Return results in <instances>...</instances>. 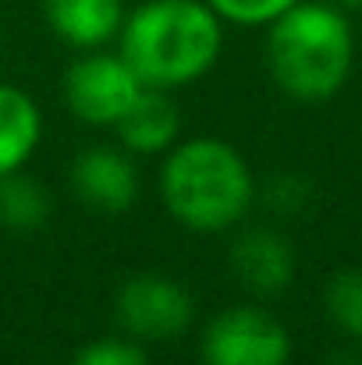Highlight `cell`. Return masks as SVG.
<instances>
[{
	"mask_svg": "<svg viewBox=\"0 0 362 365\" xmlns=\"http://www.w3.org/2000/svg\"><path fill=\"white\" fill-rule=\"evenodd\" d=\"M356 32L345 7L298 0L266 25V68L277 89L298 103H323L348 82Z\"/></svg>",
	"mask_w": 362,
	"mask_h": 365,
	"instance_id": "3",
	"label": "cell"
},
{
	"mask_svg": "<svg viewBox=\"0 0 362 365\" xmlns=\"http://www.w3.org/2000/svg\"><path fill=\"white\" fill-rule=\"evenodd\" d=\"M224 21L206 0H142L124 14L118 53L146 89H185L213 71Z\"/></svg>",
	"mask_w": 362,
	"mask_h": 365,
	"instance_id": "1",
	"label": "cell"
},
{
	"mask_svg": "<svg viewBox=\"0 0 362 365\" xmlns=\"http://www.w3.org/2000/svg\"><path fill=\"white\" fill-rule=\"evenodd\" d=\"M114 319L121 334L142 341V344H160L174 341L192 330L196 323V298L192 291L164 273H135L118 287L114 298Z\"/></svg>",
	"mask_w": 362,
	"mask_h": 365,
	"instance_id": "5",
	"label": "cell"
},
{
	"mask_svg": "<svg viewBox=\"0 0 362 365\" xmlns=\"http://www.w3.org/2000/svg\"><path fill=\"white\" fill-rule=\"evenodd\" d=\"M323 309L331 323L362 344V269H341L323 291Z\"/></svg>",
	"mask_w": 362,
	"mask_h": 365,
	"instance_id": "13",
	"label": "cell"
},
{
	"mask_svg": "<svg viewBox=\"0 0 362 365\" xmlns=\"http://www.w3.org/2000/svg\"><path fill=\"white\" fill-rule=\"evenodd\" d=\"M231 273L252 294H277L295 280V248L270 227H248L231 242Z\"/></svg>",
	"mask_w": 362,
	"mask_h": 365,
	"instance_id": "8",
	"label": "cell"
},
{
	"mask_svg": "<svg viewBox=\"0 0 362 365\" xmlns=\"http://www.w3.org/2000/svg\"><path fill=\"white\" fill-rule=\"evenodd\" d=\"M338 7H362V0H334Z\"/></svg>",
	"mask_w": 362,
	"mask_h": 365,
	"instance_id": "18",
	"label": "cell"
},
{
	"mask_svg": "<svg viewBox=\"0 0 362 365\" xmlns=\"http://www.w3.org/2000/svg\"><path fill=\"white\" fill-rule=\"evenodd\" d=\"M266 202L277 213H298L309 202V181H302L298 174H281L266 185Z\"/></svg>",
	"mask_w": 362,
	"mask_h": 365,
	"instance_id": "16",
	"label": "cell"
},
{
	"mask_svg": "<svg viewBox=\"0 0 362 365\" xmlns=\"http://www.w3.org/2000/svg\"><path fill=\"white\" fill-rule=\"evenodd\" d=\"M68 365H149V355L142 341L118 334V337H96L82 344Z\"/></svg>",
	"mask_w": 362,
	"mask_h": 365,
	"instance_id": "14",
	"label": "cell"
},
{
	"mask_svg": "<svg viewBox=\"0 0 362 365\" xmlns=\"http://www.w3.org/2000/svg\"><path fill=\"white\" fill-rule=\"evenodd\" d=\"M327 365H362V355H352V351H341V355H331Z\"/></svg>",
	"mask_w": 362,
	"mask_h": 365,
	"instance_id": "17",
	"label": "cell"
},
{
	"mask_svg": "<svg viewBox=\"0 0 362 365\" xmlns=\"http://www.w3.org/2000/svg\"><path fill=\"white\" fill-rule=\"evenodd\" d=\"M50 220V192L39 178H29L25 170L0 178V227L14 235L39 231Z\"/></svg>",
	"mask_w": 362,
	"mask_h": 365,
	"instance_id": "12",
	"label": "cell"
},
{
	"mask_svg": "<svg viewBox=\"0 0 362 365\" xmlns=\"http://www.w3.org/2000/svg\"><path fill=\"white\" fill-rule=\"evenodd\" d=\"M121 145L131 156H164L181 138V114L164 89H142L118 124Z\"/></svg>",
	"mask_w": 362,
	"mask_h": 365,
	"instance_id": "10",
	"label": "cell"
},
{
	"mask_svg": "<svg viewBox=\"0 0 362 365\" xmlns=\"http://www.w3.org/2000/svg\"><path fill=\"white\" fill-rule=\"evenodd\" d=\"M142 82L118 50H82L64 75V103L82 124L114 128L142 96Z\"/></svg>",
	"mask_w": 362,
	"mask_h": 365,
	"instance_id": "6",
	"label": "cell"
},
{
	"mask_svg": "<svg viewBox=\"0 0 362 365\" xmlns=\"http://www.w3.org/2000/svg\"><path fill=\"white\" fill-rule=\"evenodd\" d=\"M160 202L174 224L196 235H224L256 206V174L248 160L224 138H178L160 156Z\"/></svg>",
	"mask_w": 362,
	"mask_h": 365,
	"instance_id": "2",
	"label": "cell"
},
{
	"mask_svg": "<svg viewBox=\"0 0 362 365\" xmlns=\"http://www.w3.org/2000/svg\"><path fill=\"white\" fill-rule=\"evenodd\" d=\"M217 18L224 25H238V29H266L270 21H277L288 7H295L298 0H206Z\"/></svg>",
	"mask_w": 362,
	"mask_h": 365,
	"instance_id": "15",
	"label": "cell"
},
{
	"mask_svg": "<svg viewBox=\"0 0 362 365\" xmlns=\"http://www.w3.org/2000/svg\"><path fill=\"white\" fill-rule=\"evenodd\" d=\"M75 195L100 213H128L139 202V163L124 145H89L71 160Z\"/></svg>",
	"mask_w": 362,
	"mask_h": 365,
	"instance_id": "7",
	"label": "cell"
},
{
	"mask_svg": "<svg viewBox=\"0 0 362 365\" xmlns=\"http://www.w3.org/2000/svg\"><path fill=\"white\" fill-rule=\"evenodd\" d=\"M199 359L203 365H288L291 334L259 305H231L203 327Z\"/></svg>",
	"mask_w": 362,
	"mask_h": 365,
	"instance_id": "4",
	"label": "cell"
},
{
	"mask_svg": "<svg viewBox=\"0 0 362 365\" xmlns=\"http://www.w3.org/2000/svg\"><path fill=\"white\" fill-rule=\"evenodd\" d=\"M43 142V110L39 103L11 86L0 82V178L25 170Z\"/></svg>",
	"mask_w": 362,
	"mask_h": 365,
	"instance_id": "11",
	"label": "cell"
},
{
	"mask_svg": "<svg viewBox=\"0 0 362 365\" xmlns=\"http://www.w3.org/2000/svg\"><path fill=\"white\" fill-rule=\"evenodd\" d=\"M124 14V0H43L50 32L79 53L118 43Z\"/></svg>",
	"mask_w": 362,
	"mask_h": 365,
	"instance_id": "9",
	"label": "cell"
}]
</instances>
